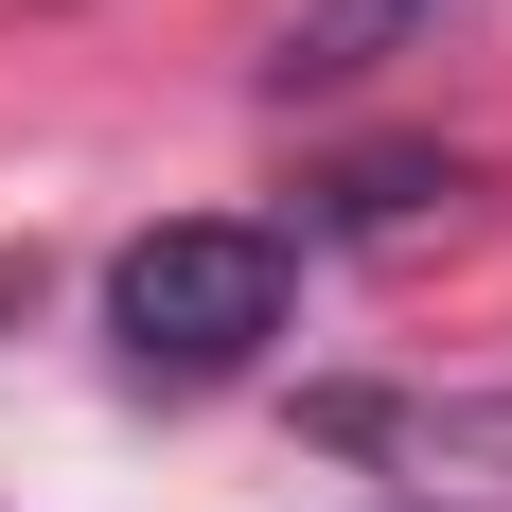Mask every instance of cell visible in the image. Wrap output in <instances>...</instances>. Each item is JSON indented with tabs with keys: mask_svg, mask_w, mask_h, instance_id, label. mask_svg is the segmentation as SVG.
I'll list each match as a JSON object with an SVG mask.
<instances>
[{
	"mask_svg": "<svg viewBox=\"0 0 512 512\" xmlns=\"http://www.w3.org/2000/svg\"><path fill=\"white\" fill-rule=\"evenodd\" d=\"M283 301H301V265H283V230H248V212H177V230H142V248L106 265V336H124L142 389L248 371L265 336H283Z\"/></svg>",
	"mask_w": 512,
	"mask_h": 512,
	"instance_id": "obj_1",
	"label": "cell"
},
{
	"mask_svg": "<svg viewBox=\"0 0 512 512\" xmlns=\"http://www.w3.org/2000/svg\"><path fill=\"white\" fill-rule=\"evenodd\" d=\"M442 18H477V0H301L283 36H265V89H354V71H389V53H442Z\"/></svg>",
	"mask_w": 512,
	"mask_h": 512,
	"instance_id": "obj_2",
	"label": "cell"
},
{
	"mask_svg": "<svg viewBox=\"0 0 512 512\" xmlns=\"http://www.w3.org/2000/svg\"><path fill=\"white\" fill-rule=\"evenodd\" d=\"M424 195H460V159H424V142L336 159V177H318V230H424Z\"/></svg>",
	"mask_w": 512,
	"mask_h": 512,
	"instance_id": "obj_3",
	"label": "cell"
},
{
	"mask_svg": "<svg viewBox=\"0 0 512 512\" xmlns=\"http://www.w3.org/2000/svg\"><path fill=\"white\" fill-rule=\"evenodd\" d=\"M18 301H36V265H0V336H18Z\"/></svg>",
	"mask_w": 512,
	"mask_h": 512,
	"instance_id": "obj_4",
	"label": "cell"
}]
</instances>
